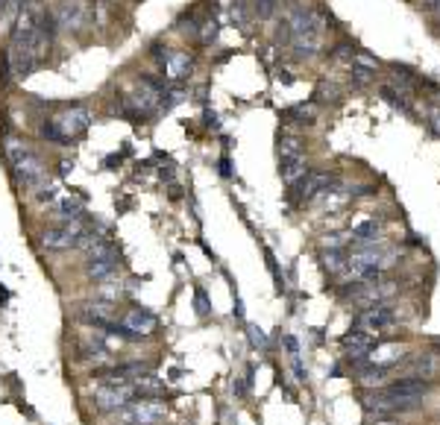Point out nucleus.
<instances>
[{"label": "nucleus", "instance_id": "a211bd4d", "mask_svg": "<svg viewBox=\"0 0 440 425\" xmlns=\"http://www.w3.org/2000/svg\"><path fill=\"white\" fill-rule=\"evenodd\" d=\"M305 173H308V161H305V156L279 161V176H282V182L288 185V188H294V185L305 176Z\"/></svg>", "mask_w": 440, "mask_h": 425}, {"label": "nucleus", "instance_id": "473e14b6", "mask_svg": "<svg viewBox=\"0 0 440 425\" xmlns=\"http://www.w3.org/2000/svg\"><path fill=\"white\" fill-rule=\"evenodd\" d=\"M426 9H428V12H434V15L440 18V0H426Z\"/></svg>", "mask_w": 440, "mask_h": 425}, {"label": "nucleus", "instance_id": "f3484780", "mask_svg": "<svg viewBox=\"0 0 440 425\" xmlns=\"http://www.w3.org/2000/svg\"><path fill=\"white\" fill-rule=\"evenodd\" d=\"M53 217L59 223H71V220H82V200L80 197H62L53 205Z\"/></svg>", "mask_w": 440, "mask_h": 425}, {"label": "nucleus", "instance_id": "b1692460", "mask_svg": "<svg viewBox=\"0 0 440 425\" xmlns=\"http://www.w3.org/2000/svg\"><path fill=\"white\" fill-rule=\"evenodd\" d=\"M285 117H294L291 124H300V126H311L314 124V112L311 108H305V106H294L285 112Z\"/></svg>", "mask_w": 440, "mask_h": 425}, {"label": "nucleus", "instance_id": "6ab92c4d", "mask_svg": "<svg viewBox=\"0 0 440 425\" xmlns=\"http://www.w3.org/2000/svg\"><path fill=\"white\" fill-rule=\"evenodd\" d=\"M124 297H126V288L120 285V282H115V276L97 285V299H106V302L118 305V299H124Z\"/></svg>", "mask_w": 440, "mask_h": 425}, {"label": "nucleus", "instance_id": "39448f33", "mask_svg": "<svg viewBox=\"0 0 440 425\" xmlns=\"http://www.w3.org/2000/svg\"><path fill=\"white\" fill-rule=\"evenodd\" d=\"M132 399H135L132 387H120V384H97L94 393H91L94 408L100 413H109V417L118 413V411H124Z\"/></svg>", "mask_w": 440, "mask_h": 425}, {"label": "nucleus", "instance_id": "2eb2a0df", "mask_svg": "<svg viewBox=\"0 0 440 425\" xmlns=\"http://www.w3.org/2000/svg\"><path fill=\"white\" fill-rule=\"evenodd\" d=\"M355 369H358V384L364 390H384L390 384V378H388L390 369H384V367H376V364L367 361V364H361Z\"/></svg>", "mask_w": 440, "mask_h": 425}, {"label": "nucleus", "instance_id": "423d86ee", "mask_svg": "<svg viewBox=\"0 0 440 425\" xmlns=\"http://www.w3.org/2000/svg\"><path fill=\"white\" fill-rule=\"evenodd\" d=\"M399 323V314L393 311V305L390 302H382V305H370V308H364L355 317V325L361 332H367V334H376V332H384V329H390V325Z\"/></svg>", "mask_w": 440, "mask_h": 425}, {"label": "nucleus", "instance_id": "a878e982", "mask_svg": "<svg viewBox=\"0 0 440 425\" xmlns=\"http://www.w3.org/2000/svg\"><path fill=\"white\" fill-rule=\"evenodd\" d=\"M32 191H36V194H32V197H36L38 203H50V200H56V185H53V182H47V179H44L41 185H36V188H32Z\"/></svg>", "mask_w": 440, "mask_h": 425}, {"label": "nucleus", "instance_id": "4468645a", "mask_svg": "<svg viewBox=\"0 0 440 425\" xmlns=\"http://www.w3.org/2000/svg\"><path fill=\"white\" fill-rule=\"evenodd\" d=\"M382 235V220H376V217H361V220L352 223V232L349 238L355 241L358 246H367V244H376Z\"/></svg>", "mask_w": 440, "mask_h": 425}, {"label": "nucleus", "instance_id": "5701e85b", "mask_svg": "<svg viewBox=\"0 0 440 425\" xmlns=\"http://www.w3.org/2000/svg\"><path fill=\"white\" fill-rule=\"evenodd\" d=\"M185 100V91L179 89V85H173V89H164L162 97H159V108L162 112H168V108H173L176 103H182Z\"/></svg>", "mask_w": 440, "mask_h": 425}, {"label": "nucleus", "instance_id": "6e6552de", "mask_svg": "<svg viewBox=\"0 0 440 425\" xmlns=\"http://www.w3.org/2000/svg\"><path fill=\"white\" fill-rule=\"evenodd\" d=\"M120 325H126L132 334H138L141 341H144V337L156 334V329H159V317H156V314H153L150 308L132 305V308L124 311V317H120Z\"/></svg>", "mask_w": 440, "mask_h": 425}, {"label": "nucleus", "instance_id": "f03ea898", "mask_svg": "<svg viewBox=\"0 0 440 425\" xmlns=\"http://www.w3.org/2000/svg\"><path fill=\"white\" fill-rule=\"evenodd\" d=\"M115 425H159L168 417V408L159 399H132L124 411L112 413Z\"/></svg>", "mask_w": 440, "mask_h": 425}, {"label": "nucleus", "instance_id": "c756f323", "mask_svg": "<svg viewBox=\"0 0 440 425\" xmlns=\"http://www.w3.org/2000/svg\"><path fill=\"white\" fill-rule=\"evenodd\" d=\"M344 244H346V235L344 232H332V235H326V241H323L326 249H340Z\"/></svg>", "mask_w": 440, "mask_h": 425}, {"label": "nucleus", "instance_id": "bb28decb", "mask_svg": "<svg viewBox=\"0 0 440 425\" xmlns=\"http://www.w3.org/2000/svg\"><path fill=\"white\" fill-rule=\"evenodd\" d=\"M247 337H250V343L256 346V349H267V334H264L258 325H247Z\"/></svg>", "mask_w": 440, "mask_h": 425}, {"label": "nucleus", "instance_id": "0eeeda50", "mask_svg": "<svg viewBox=\"0 0 440 425\" xmlns=\"http://www.w3.org/2000/svg\"><path fill=\"white\" fill-rule=\"evenodd\" d=\"M335 185V173H329V170H308L305 176L294 185V191H296V200H317L323 191H329Z\"/></svg>", "mask_w": 440, "mask_h": 425}, {"label": "nucleus", "instance_id": "393cba45", "mask_svg": "<svg viewBox=\"0 0 440 425\" xmlns=\"http://www.w3.org/2000/svg\"><path fill=\"white\" fill-rule=\"evenodd\" d=\"M382 97H384V100H388L390 106L402 108V112H408V100H405V94H402V91H396L393 85H382Z\"/></svg>", "mask_w": 440, "mask_h": 425}, {"label": "nucleus", "instance_id": "f8f14e48", "mask_svg": "<svg viewBox=\"0 0 440 425\" xmlns=\"http://www.w3.org/2000/svg\"><path fill=\"white\" fill-rule=\"evenodd\" d=\"M361 408H364L367 417H376V420L396 417V405L384 390H367V393L361 396Z\"/></svg>", "mask_w": 440, "mask_h": 425}, {"label": "nucleus", "instance_id": "f257e3e1", "mask_svg": "<svg viewBox=\"0 0 440 425\" xmlns=\"http://www.w3.org/2000/svg\"><path fill=\"white\" fill-rule=\"evenodd\" d=\"M3 156L9 161V168H12V176L18 185H24V188H36L47 179V168H44V161L38 159L36 150H30L24 141L18 138H3Z\"/></svg>", "mask_w": 440, "mask_h": 425}, {"label": "nucleus", "instance_id": "c85d7f7f", "mask_svg": "<svg viewBox=\"0 0 440 425\" xmlns=\"http://www.w3.org/2000/svg\"><path fill=\"white\" fill-rule=\"evenodd\" d=\"M256 12L258 18H270L276 12V0H256Z\"/></svg>", "mask_w": 440, "mask_h": 425}, {"label": "nucleus", "instance_id": "dca6fc26", "mask_svg": "<svg viewBox=\"0 0 440 425\" xmlns=\"http://www.w3.org/2000/svg\"><path fill=\"white\" fill-rule=\"evenodd\" d=\"M367 361H370V364H376V367L390 369L393 364H399V361H402V349H399V343H376V346L370 349Z\"/></svg>", "mask_w": 440, "mask_h": 425}, {"label": "nucleus", "instance_id": "4be33fe9", "mask_svg": "<svg viewBox=\"0 0 440 425\" xmlns=\"http://www.w3.org/2000/svg\"><path fill=\"white\" fill-rule=\"evenodd\" d=\"M317 47H320V38H314V36H300V38H294V50H296V56H300V59H311V56H317Z\"/></svg>", "mask_w": 440, "mask_h": 425}, {"label": "nucleus", "instance_id": "7c9ffc66", "mask_svg": "<svg viewBox=\"0 0 440 425\" xmlns=\"http://www.w3.org/2000/svg\"><path fill=\"white\" fill-rule=\"evenodd\" d=\"M214 38H217V24H214V21H208L206 30L200 32V41H203V45H212Z\"/></svg>", "mask_w": 440, "mask_h": 425}, {"label": "nucleus", "instance_id": "cd10ccee", "mask_svg": "<svg viewBox=\"0 0 440 425\" xmlns=\"http://www.w3.org/2000/svg\"><path fill=\"white\" fill-rule=\"evenodd\" d=\"M194 305H197V314H200V317H208V314H212V305H208L203 288H197V293H194Z\"/></svg>", "mask_w": 440, "mask_h": 425}, {"label": "nucleus", "instance_id": "412c9836", "mask_svg": "<svg viewBox=\"0 0 440 425\" xmlns=\"http://www.w3.org/2000/svg\"><path fill=\"white\" fill-rule=\"evenodd\" d=\"M323 267L329 273H344L346 270V253L344 249H326L323 253Z\"/></svg>", "mask_w": 440, "mask_h": 425}, {"label": "nucleus", "instance_id": "72a5a7b5", "mask_svg": "<svg viewBox=\"0 0 440 425\" xmlns=\"http://www.w3.org/2000/svg\"><path fill=\"white\" fill-rule=\"evenodd\" d=\"M220 173H223V176H232V170H229V161H226V159H220Z\"/></svg>", "mask_w": 440, "mask_h": 425}, {"label": "nucleus", "instance_id": "aec40b11", "mask_svg": "<svg viewBox=\"0 0 440 425\" xmlns=\"http://www.w3.org/2000/svg\"><path fill=\"white\" fill-rule=\"evenodd\" d=\"M305 156V147L296 135H279V161L285 159H300Z\"/></svg>", "mask_w": 440, "mask_h": 425}, {"label": "nucleus", "instance_id": "1a4fd4ad", "mask_svg": "<svg viewBox=\"0 0 440 425\" xmlns=\"http://www.w3.org/2000/svg\"><path fill=\"white\" fill-rule=\"evenodd\" d=\"M340 346H344V352H346V361L352 367H361V364H367V355L373 346H376V341H373V334L355 329V332L340 337Z\"/></svg>", "mask_w": 440, "mask_h": 425}, {"label": "nucleus", "instance_id": "f704fd0d", "mask_svg": "<svg viewBox=\"0 0 440 425\" xmlns=\"http://www.w3.org/2000/svg\"><path fill=\"white\" fill-rule=\"evenodd\" d=\"M432 129L440 135V112H434V115H432Z\"/></svg>", "mask_w": 440, "mask_h": 425}, {"label": "nucleus", "instance_id": "7ed1b4c3", "mask_svg": "<svg viewBox=\"0 0 440 425\" xmlns=\"http://www.w3.org/2000/svg\"><path fill=\"white\" fill-rule=\"evenodd\" d=\"M85 223L82 220H71V223H59V226H50L41 232V246L47 253H65V249H74L80 246V238L85 235Z\"/></svg>", "mask_w": 440, "mask_h": 425}, {"label": "nucleus", "instance_id": "20e7f679", "mask_svg": "<svg viewBox=\"0 0 440 425\" xmlns=\"http://www.w3.org/2000/svg\"><path fill=\"white\" fill-rule=\"evenodd\" d=\"M53 124L62 135V144H71V141H80L88 133V126L94 124V115L85 106H68L62 115L53 117Z\"/></svg>", "mask_w": 440, "mask_h": 425}, {"label": "nucleus", "instance_id": "9b49d317", "mask_svg": "<svg viewBox=\"0 0 440 425\" xmlns=\"http://www.w3.org/2000/svg\"><path fill=\"white\" fill-rule=\"evenodd\" d=\"M384 393H388L390 399H426L428 393H432V381L426 378H417V376H405L399 381H390L388 387H384Z\"/></svg>", "mask_w": 440, "mask_h": 425}, {"label": "nucleus", "instance_id": "2f4dec72", "mask_svg": "<svg viewBox=\"0 0 440 425\" xmlns=\"http://www.w3.org/2000/svg\"><path fill=\"white\" fill-rule=\"evenodd\" d=\"M282 343H285V349L291 352V361H294V358H300V343H296V337H294V334H285V337H282Z\"/></svg>", "mask_w": 440, "mask_h": 425}, {"label": "nucleus", "instance_id": "ddd939ff", "mask_svg": "<svg viewBox=\"0 0 440 425\" xmlns=\"http://www.w3.org/2000/svg\"><path fill=\"white\" fill-rule=\"evenodd\" d=\"M162 71H164V80L182 82L185 76L194 71V59L188 56V53H182V50H170V56L162 62Z\"/></svg>", "mask_w": 440, "mask_h": 425}, {"label": "nucleus", "instance_id": "9d476101", "mask_svg": "<svg viewBox=\"0 0 440 425\" xmlns=\"http://www.w3.org/2000/svg\"><path fill=\"white\" fill-rule=\"evenodd\" d=\"M53 18H56V24L62 30L80 32V30L88 27V6L82 3V0H62V3L56 6V12H53Z\"/></svg>", "mask_w": 440, "mask_h": 425}]
</instances>
